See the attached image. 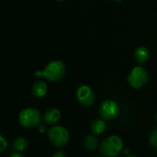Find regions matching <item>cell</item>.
<instances>
[{
	"label": "cell",
	"instance_id": "21",
	"mask_svg": "<svg viewBox=\"0 0 157 157\" xmlns=\"http://www.w3.org/2000/svg\"><path fill=\"white\" fill-rule=\"evenodd\" d=\"M57 1H63V0H57Z\"/></svg>",
	"mask_w": 157,
	"mask_h": 157
},
{
	"label": "cell",
	"instance_id": "1",
	"mask_svg": "<svg viewBox=\"0 0 157 157\" xmlns=\"http://www.w3.org/2000/svg\"><path fill=\"white\" fill-rule=\"evenodd\" d=\"M122 149L123 142L119 136L116 135L106 138L105 140H103L99 146L100 154L107 157L117 156L122 151Z\"/></svg>",
	"mask_w": 157,
	"mask_h": 157
},
{
	"label": "cell",
	"instance_id": "17",
	"mask_svg": "<svg viewBox=\"0 0 157 157\" xmlns=\"http://www.w3.org/2000/svg\"><path fill=\"white\" fill-rule=\"evenodd\" d=\"M10 157H25V156H24L21 153H19V152H18V153H15V154H13V155H12Z\"/></svg>",
	"mask_w": 157,
	"mask_h": 157
},
{
	"label": "cell",
	"instance_id": "3",
	"mask_svg": "<svg viewBox=\"0 0 157 157\" xmlns=\"http://www.w3.org/2000/svg\"><path fill=\"white\" fill-rule=\"evenodd\" d=\"M41 121V115L40 111L33 108L23 109L18 115V122L25 128H35L40 126Z\"/></svg>",
	"mask_w": 157,
	"mask_h": 157
},
{
	"label": "cell",
	"instance_id": "13",
	"mask_svg": "<svg viewBox=\"0 0 157 157\" xmlns=\"http://www.w3.org/2000/svg\"><path fill=\"white\" fill-rule=\"evenodd\" d=\"M28 147H29V141L25 137H17L14 142V148L19 153L24 152L25 150L28 149Z\"/></svg>",
	"mask_w": 157,
	"mask_h": 157
},
{
	"label": "cell",
	"instance_id": "10",
	"mask_svg": "<svg viewBox=\"0 0 157 157\" xmlns=\"http://www.w3.org/2000/svg\"><path fill=\"white\" fill-rule=\"evenodd\" d=\"M106 122L104 120H95L90 127V130L94 135H100L106 131Z\"/></svg>",
	"mask_w": 157,
	"mask_h": 157
},
{
	"label": "cell",
	"instance_id": "14",
	"mask_svg": "<svg viewBox=\"0 0 157 157\" xmlns=\"http://www.w3.org/2000/svg\"><path fill=\"white\" fill-rule=\"evenodd\" d=\"M149 142L151 144V145L155 148H157V129L154 130L150 136H149Z\"/></svg>",
	"mask_w": 157,
	"mask_h": 157
},
{
	"label": "cell",
	"instance_id": "5",
	"mask_svg": "<svg viewBox=\"0 0 157 157\" xmlns=\"http://www.w3.org/2000/svg\"><path fill=\"white\" fill-rule=\"evenodd\" d=\"M147 81H148V73L142 66L134 67L131 71L128 76V82L130 86L136 89L143 87L147 83Z\"/></svg>",
	"mask_w": 157,
	"mask_h": 157
},
{
	"label": "cell",
	"instance_id": "8",
	"mask_svg": "<svg viewBox=\"0 0 157 157\" xmlns=\"http://www.w3.org/2000/svg\"><path fill=\"white\" fill-rule=\"evenodd\" d=\"M60 118H61L60 110L55 108H50L44 113L43 121L48 125H52V124L56 123L60 120Z\"/></svg>",
	"mask_w": 157,
	"mask_h": 157
},
{
	"label": "cell",
	"instance_id": "15",
	"mask_svg": "<svg viewBox=\"0 0 157 157\" xmlns=\"http://www.w3.org/2000/svg\"><path fill=\"white\" fill-rule=\"evenodd\" d=\"M0 144H1V152L4 153L6 151V149L7 148V141L5 139V137L3 135L0 136Z\"/></svg>",
	"mask_w": 157,
	"mask_h": 157
},
{
	"label": "cell",
	"instance_id": "18",
	"mask_svg": "<svg viewBox=\"0 0 157 157\" xmlns=\"http://www.w3.org/2000/svg\"><path fill=\"white\" fill-rule=\"evenodd\" d=\"M39 131H40V132H43L45 131V128H44L43 126H40V129H39Z\"/></svg>",
	"mask_w": 157,
	"mask_h": 157
},
{
	"label": "cell",
	"instance_id": "22",
	"mask_svg": "<svg viewBox=\"0 0 157 157\" xmlns=\"http://www.w3.org/2000/svg\"><path fill=\"white\" fill-rule=\"evenodd\" d=\"M156 121H157V114H156Z\"/></svg>",
	"mask_w": 157,
	"mask_h": 157
},
{
	"label": "cell",
	"instance_id": "4",
	"mask_svg": "<svg viewBox=\"0 0 157 157\" xmlns=\"http://www.w3.org/2000/svg\"><path fill=\"white\" fill-rule=\"evenodd\" d=\"M50 142L56 147H64L69 141V132L63 126H54L48 131Z\"/></svg>",
	"mask_w": 157,
	"mask_h": 157
},
{
	"label": "cell",
	"instance_id": "9",
	"mask_svg": "<svg viewBox=\"0 0 157 157\" xmlns=\"http://www.w3.org/2000/svg\"><path fill=\"white\" fill-rule=\"evenodd\" d=\"M32 94L35 98H43L48 91V86L47 84L43 81H37L33 84L32 86Z\"/></svg>",
	"mask_w": 157,
	"mask_h": 157
},
{
	"label": "cell",
	"instance_id": "2",
	"mask_svg": "<svg viewBox=\"0 0 157 157\" xmlns=\"http://www.w3.org/2000/svg\"><path fill=\"white\" fill-rule=\"evenodd\" d=\"M40 75L44 76L48 81L56 83L63 79L65 75V66L63 63L60 61H53L47 64L44 70L40 73Z\"/></svg>",
	"mask_w": 157,
	"mask_h": 157
},
{
	"label": "cell",
	"instance_id": "7",
	"mask_svg": "<svg viewBox=\"0 0 157 157\" xmlns=\"http://www.w3.org/2000/svg\"><path fill=\"white\" fill-rule=\"evenodd\" d=\"M76 98L78 102L82 106L89 107L95 101V93L90 86L84 85L78 87L76 92Z\"/></svg>",
	"mask_w": 157,
	"mask_h": 157
},
{
	"label": "cell",
	"instance_id": "16",
	"mask_svg": "<svg viewBox=\"0 0 157 157\" xmlns=\"http://www.w3.org/2000/svg\"><path fill=\"white\" fill-rule=\"evenodd\" d=\"M52 157H66V155L63 151H58L53 155Z\"/></svg>",
	"mask_w": 157,
	"mask_h": 157
},
{
	"label": "cell",
	"instance_id": "6",
	"mask_svg": "<svg viewBox=\"0 0 157 157\" xmlns=\"http://www.w3.org/2000/svg\"><path fill=\"white\" fill-rule=\"evenodd\" d=\"M120 112V107L114 100L108 99L101 103L99 107V114L105 121L114 120Z\"/></svg>",
	"mask_w": 157,
	"mask_h": 157
},
{
	"label": "cell",
	"instance_id": "11",
	"mask_svg": "<svg viewBox=\"0 0 157 157\" xmlns=\"http://www.w3.org/2000/svg\"><path fill=\"white\" fill-rule=\"evenodd\" d=\"M135 60L139 64H144L148 61L149 58V51L145 47H139L135 51Z\"/></svg>",
	"mask_w": 157,
	"mask_h": 157
},
{
	"label": "cell",
	"instance_id": "23",
	"mask_svg": "<svg viewBox=\"0 0 157 157\" xmlns=\"http://www.w3.org/2000/svg\"><path fill=\"white\" fill-rule=\"evenodd\" d=\"M95 157H99V156H95Z\"/></svg>",
	"mask_w": 157,
	"mask_h": 157
},
{
	"label": "cell",
	"instance_id": "19",
	"mask_svg": "<svg viewBox=\"0 0 157 157\" xmlns=\"http://www.w3.org/2000/svg\"><path fill=\"white\" fill-rule=\"evenodd\" d=\"M128 157H137V156H135V155H129Z\"/></svg>",
	"mask_w": 157,
	"mask_h": 157
},
{
	"label": "cell",
	"instance_id": "12",
	"mask_svg": "<svg viewBox=\"0 0 157 157\" xmlns=\"http://www.w3.org/2000/svg\"><path fill=\"white\" fill-rule=\"evenodd\" d=\"M84 145L88 151H95L98 146V141L94 135H86L84 139Z\"/></svg>",
	"mask_w": 157,
	"mask_h": 157
},
{
	"label": "cell",
	"instance_id": "20",
	"mask_svg": "<svg viewBox=\"0 0 157 157\" xmlns=\"http://www.w3.org/2000/svg\"><path fill=\"white\" fill-rule=\"evenodd\" d=\"M114 1H121V0H114Z\"/></svg>",
	"mask_w": 157,
	"mask_h": 157
}]
</instances>
